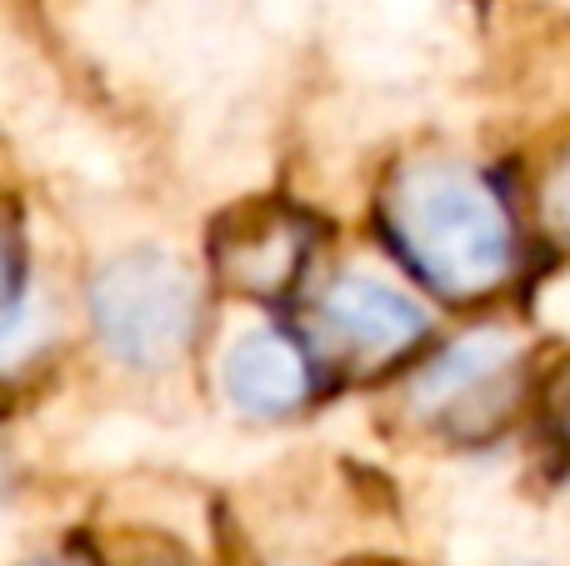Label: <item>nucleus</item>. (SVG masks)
<instances>
[{"label":"nucleus","mask_w":570,"mask_h":566,"mask_svg":"<svg viewBox=\"0 0 570 566\" xmlns=\"http://www.w3.org/2000/svg\"><path fill=\"white\" fill-rule=\"evenodd\" d=\"M90 306L106 347L126 367H170L196 321V281L166 251H130L96 276Z\"/></svg>","instance_id":"nucleus-2"},{"label":"nucleus","mask_w":570,"mask_h":566,"mask_svg":"<svg viewBox=\"0 0 570 566\" xmlns=\"http://www.w3.org/2000/svg\"><path fill=\"white\" fill-rule=\"evenodd\" d=\"M505 361H511V347H505L501 336L461 341V347H455L441 367L425 371L421 387H415V397H421L425 407H451V401L471 397L475 387H485L491 377H501Z\"/></svg>","instance_id":"nucleus-5"},{"label":"nucleus","mask_w":570,"mask_h":566,"mask_svg":"<svg viewBox=\"0 0 570 566\" xmlns=\"http://www.w3.org/2000/svg\"><path fill=\"white\" fill-rule=\"evenodd\" d=\"M325 321L361 357H391L425 336V311L395 286L371 276H345L325 291Z\"/></svg>","instance_id":"nucleus-3"},{"label":"nucleus","mask_w":570,"mask_h":566,"mask_svg":"<svg viewBox=\"0 0 570 566\" xmlns=\"http://www.w3.org/2000/svg\"><path fill=\"white\" fill-rule=\"evenodd\" d=\"M546 216H551V226L570 236V156L556 166V176L546 180Z\"/></svg>","instance_id":"nucleus-6"},{"label":"nucleus","mask_w":570,"mask_h":566,"mask_svg":"<svg viewBox=\"0 0 570 566\" xmlns=\"http://www.w3.org/2000/svg\"><path fill=\"white\" fill-rule=\"evenodd\" d=\"M226 391L250 417H281L305 397V361L276 331H250L226 357Z\"/></svg>","instance_id":"nucleus-4"},{"label":"nucleus","mask_w":570,"mask_h":566,"mask_svg":"<svg viewBox=\"0 0 570 566\" xmlns=\"http://www.w3.org/2000/svg\"><path fill=\"white\" fill-rule=\"evenodd\" d=\"M391 226L415 271L451 296L491 291L511 271V226L501 201L461 166L405 170L391 196Z\"/></svg>","instance_id":"nucleus-1"}]
</instances>
